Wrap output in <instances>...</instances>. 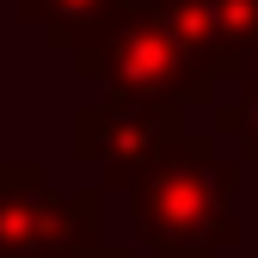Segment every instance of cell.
<instances>
[{
    "mask_svg": "<svg viewBox=\"0 0 258 258\" xmlns=\"http://www.w3.org/2000/svg\"><path fill=\"white\" fill-rule=\"evenodd\" d=\"M240 184H246V166L221 148L215 129H184L123 190L129 209H136V246L234 252L246 240V228H240Z\"/></svg>",
    "mask_w": 258,
    "mask_h": 258,
    "instance_id": "obj_1",
    "label": "cell"
},
{
    "mask_svg": "<svg viewBox=\"0 0 258 258\" xmlns=\"http://www.w3.org/2000/svg\"><path fill=\"white\" fill-rule=\"evenodd\" d=\"M74 74L99 86V99L111 105H178V111H209L215 86L190 68V55L166 31V19L154 13V0H123V7L86 31L68 49Z\"/></svg>",
    "mask_w": 258,
    "mask_h": 258,
    "instance_id": "obj_2",
    "label": "cell"
},
{
    "mask_svg": "<svg viewBox=\"0 0 258 258\" xmlns=\"http://www.w3.org/2000/svg\"><path fill=\"white\" fill-rule=\"evenodd\" d=\"M105 190H55L37 160H0V258H99Z\"/></svg>",
    "mask_w": 258,
    "mask_h": 258,
    "instance_id": "obj_3",
    "label": "cell"
},
{
    "mask_svg": "<svg viewBox=\"0 0 258 258\" xmlns=\"http://www.w3.org/2000/svg\"><path fill=\"white\" fill-rule=\"evenodd\" d=\"M184 111L178 105H80L74 111V160L99 166L111 190H129L160 154L184 136Z\"/></svg>",
    "mask_w": 258,
    "mask_h": 258,
    "instance_id": "obj_4",
    "label": "cell"
},
{
    "mask_svg": "<svg viewBox=\"0 0 258 258\" xmlns=\"http://www.w3.org/2000/svg\"><path fill=\"white\" fill-rule=\"evenodd\" d=\"M154 13L166 19L178 49L190 55V68L215 92H221L228 61L258 43V0H154Z\"/></svg>",
    "mask_w": 258,
    "mask_h": 258,
    "instance_id": "obj_5",
    "label": "cell"
},
{
    "mask_svg": "<svg viewBox=\"0 0 258 258\" xmlns=\"http://www.w3.org/2000/svg\"><path fill=\"white\" fill-rule=\"evenodd\" d=\"M123 7V0H19V19L31 31H43V43L68 55L86 31H99L111 13Z\"/></svg>",
    "mask_w": 258,
    "mask_h": 258,
    "instance_id": "obj_6",
    "label": "cell"
},
{
    "mask_svg": "<svg viewBox=\"0 0 258 258\" xmlns=\"http://www.w3.org/2000/svg\"><path fill=\"white\" fill-rule=\"evenodd\" d=\"M221 80H228V92H215V99H252V105H258V43L240 49V55L228 61V74H221Z\"/></svg>",
    "mask_w": 258,
    "mask_h": 258,
    "instance_id": "obj_7",
    "label": "cell"
},
{
    "mask_svg": "<svg viewBox=\"0 0 258 258\" xmlns=\"http://www.w3.org/2000/svg\"><path fill=\"white\" fill-rule=\"evenodd\" d=\"M99 258H215V252H166V246H105Z\"/></svg>",
    "mask_w": 258,
    "mask_h": 258,
    "instance_id": "obj_8",
    "label": "cell"
}]
</instances>
